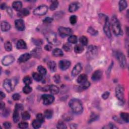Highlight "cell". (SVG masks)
Here are the masks:
<instances>
[{
  "mask_svg": "<svg viewBox=\"0 0 129 129\" xmlns=\"http://www.w3.org/2000/svg\"><path fill=\"white\" fill-rule=\"evenodd\" d=\"M80 41L82 46H86L88 43V39L85 36H82L80 38Z\"/></svg>",
  "mask_w": 129,
  "mask_h": 129,
  "instance_id": "cell-36",
  "label": "cell"
},
{
  "mask_svg": "<svg viewBox=\"0 0 129 129\" xmlns=\"http://www.w3.org/2000/svg\"><path fill=\"white\" fill-rule=\"evenodd\" d=\"M32 90V88L29 85H26L23 88V91L25 94H29Z\"/></svg>",
  "mask_w": 129,
  "mask_h": 129,
  "instance_id": "cell-44",
  "label": "cell"
},
{
  "mask_svg": "<svg viewBox=\"0 0 129 129\" xmlns=\"http://www.w3.org/2000/svg\"><path fill=\"white\" fill-rule=\"evenodd\" d=\"M87 31L89 33H90L91 35H93V36H95V35H97L98 34V31L96 30L95 29H94L91 27L88 28Z\"/></svg>",
  "mask_w": 129,
  "mask_h": 129,
  "instance_id": "cell-43",
  "label": "cell"
},
{
  "mask_svg": "<svg viewBox=\"0 0 129 129\" xmlns=\"http://www.w3.org/2000/svg\"><path fill=\"white\" fill-rule=\"evenodd\" d=\"M12 7L15 10L19 12L22 9V3L20 1H15L12 4Z\"/></svg>",
  "mask_w": 129,
  "mask_h": 129,
  "instance_id": "cell-21",
  "label": "cell"
},
{
  "mask_svg": "<svg viewBox=\"0 0 129 129\" xmlns=\"http://www.w3.org/2000/svg\"><path fill=\"white\" fill-rule=\"evenodd\" d=\"M110 95V93L108 91H106L105 92H104L103 94H102V98H103V99H108L109 96Z\"/></svg>",
  "mask_w": 129,
  "mask_h": 129,
  "instance_id": "cell-52",
  "label": "cell"
},
{
  "mask_svg": "<svg viewBox=\"0 0 129 129\" xmlns=\"http://www.w3.org/2000/svg\"><path fill=\"white\" fill-rule=\"evenodd\" d=\"M21 115L22 119L24 120V121L28 120L30 118V114L28 112H27V111H25V112L22 113Z\"/></svg>",
  "mask_w": 129,
  "mask_h": 129,
  "instance_id": "cell-39",
  "label": "cell"
},
{
  "mask_svg": "<svg viewBox=\"0 0 129 129\" xmlns=\"http://www.w3.org/2000/svg\"><path fill=\"white\" fill-rule=\"evenodd\" d=\"M17 48L18 50H23L27 48V45H26V42L22 39H20L18 41L16 44Z\"/></svg>",
  "mask_w": 129,
  "mask_h": 129,
  "instance_id": "cell-18",
  "label": "cell"
},
{
  "mask_svg": "<svg viewBox=\"0 0 129 129\" xmlns=\"http://www.w3.org/2000/svg\"><path fill=\"white\" fill-rule=\"evenodd\" d=\"M7 11L8 12V14L11 17H13V11H12V10L11 9V8H10V7L7 8Z\"/></svg>",
  "mask_w": 129,
  "mask_h": 129,
  "instance_id": "cell-59",
  "label": "cell"
},
{
  "mask_svg": "<svg viewBox=\"0 0 129 129\" xmlns=\"http://www.w3.org/2000/svg\"><path fill=\"white\" fill-rule=\"evenodd\" d=\"M90 86V83L89 82L87 81L85 83L81 84L80 86H78L77 90L79 91H82L86 89H87L88 87H89Z\"/></svg>",
  "mask_w": 129,
  "mask_h": 129,
  "instance_id": "cell-24",
  "label": "cell"
},
{
  "mask_svg": "<svg viewBox=\"0 0 129 129\" xmlns=\"http://www.w3.org/2000/svg\"><path fill=\"white\" fill-rule=\"evenodd\" d=\"M82 70V66L81 64L78 63L76 65L72 71V75L73 77L77 76Z\"/></svg>",
  "mask_w": 129,
  "mask_h": 129,
  "instance_id": "cell-14",
  "label": "cell"
},
{
  "mask_svg": "<svg viewBox=\"0 0 129 129\" xmlns=\"http://www.w3.org/2000/svg\"><path fill=\"white\" fill-rule=\"evenodd\" d=\"M15 61L14 57L11 55H8L3 57L2 60V63L4 66H8L10 65Z\"/></svg>",
  "mask_w": 129,
  "mask_h": 129,
  "instance_id": "cell-10",
  "label": "cell"
},
{
  "mask_svg": "<svg viewBox=\"0 0 129 129\" xmlns=\"http://www.w3.org/2000/svg\"><path fill=\"white\" fill-rule=\"evenodd\" d=\"M19 111L17 110L16 109H15L14 111V113H13V121L15 123H17L19 121L20 119V116H19Z\"/></svg>",
  "mask_w": 129,
  "mask_h": 129,
  "instance_id": "cell-30",
  "label": "cell"
},
{
  "mask_svg": "<svg viewBox=\"0 0 129 129\" xmlns=\"http://www.w3.org/2000/svg\"><path fill=\"white\" fill-rule=\"evenodd\" d=\"M69 105L73 113L76 114H80L82 113L83 110V104L81 101L79 99H71L69 102Z\"/></svg>",
  "mask_w": 129,
  "mask_h": 129,
  "instance_id": "cell-1",
  "label": "cell"
},
{
  "mask_svg": "<svg viewBox=\"0 0 129 129\" xmlns=\"http://www.w3.org/2000/svg\"><path fill=\"white\" fill-rule=\"evenodd\" d=\"M58 6H59L58 1H53L50 7V10L52 11H54L57 8V7H58Z\"/></svg>",
  "mask_w": 129,
  "mask_h": 129,
  "instance_id": "cell-41",
  "label": "cell"
},
{
  "mask_svg": "<svg viewBox=\"0 0 129 129\" xmlns=\"http://www.w3.org/2000/svg\"><path fill=\"white\" fill-rule=\"evenodd\" d=\"M3 126H4V127L5 128V129H10L11 128V124L10 123L8 122H5L4 124H3Z\"/></svg>",
  "mask_w": 129,
  "mask_h": 129,
  "instance_id": "cell-55",
  "label": "cell"
},
{
  "mask_svg": "<svg viewBox=\"0 0 129 129\" xmlns=\"http://www.w3.org/2000/svg\"><path fill=\"white\" fill-rule=\"evenodd\" d=\"M114 119L115 120V121H116V122H119V123H122V122H121V120H120V119L118 118V117H115L114 118Z\"/></svg>",
  "mask_w": 129,
  "mask_h": 129,
  "instance_id": "cell-64",
  "label": "cell"
},
{
  "mask_svg": "<svg viewBox=\"0 0 129 129\" xmlns=\"http://www.w3.org/2000/svg\"><path fill=\"white\" fill-rule=\"evenodd\" d=\"M15 27L19 31H23L25 30V26L24 21L22 19H17L15 21Z\"/></svg>",
  "mask_w": 129,
  "mask_h": 129,
  "instance_id": "cell-12",
  "label": "cell"
},
{
  "mask_svg": "<svg viewBox=\"0 0 129 129\" xmlns=\"http://www.w3.org/2000/svg\"><path fill=\"white\" fill-rule=\"evenodd\" d=\"M46 38L48 42L52 44H54V45H56L57 44V35L54 32H50L48 33L46 35Z\"/></svg>",
  "mask_w": 129,
  "mask_h": 129,
  "instance_id": "cell-8",
  "label": "cell"
},
{
  "mask_svg": "<svg viewBox=\"0 0 129 129\" xmlns=\"http://www.w3.org/2000/svg\"><path fill=\"white\" fill-rule=\"evenodd\" d=\"M53 19L51 17H46L43 20V23L46 24H50L52 22Z\"/></svg>",
  "mask_w": 129,
  "mask_h": 129,
  "instance_id": "cell-50",
  "label": "cell"
},
{
  "mask_svg": "<svg viewBox=\"0 0 129 129\" xmlns=\"http://www.w3.org/2000/svg\"><path fill=\"white\" fill-rule=\"evenodd\" d=\"M44 115L45 118L50 119L53 116V111L51 109H47L44 113Z\"/></svg>",
  "mask_w": 129,
  "mask_h": 129,
  "instance_id": "cell-33",
  "label": "cell"
},
{
  "mask_svg": "<svg viewBox=\"0 0 129 129\" xmlns=\"http://www.w3.org/2000/svg\"><path fill=\"white\" fill-rule=\"evenodd\" d=\"M77 21V17L75 15L71 16L70 18V22L72 25H75Z\"/></svg>",
  "mask_w": 129,
  "mask_h": 129,
  "instance_id": "cell-45",
  "label": "cell"
},
{
  "mask_svg": "<svg viewBox=\"0 0 129 129\" xmlns=\"http://www.w3.org/2000/svg\"><path fill=\"white\" fill-rule=\"evenodd\" d=\"M24 107L22 104H16L15 105V109H16L18 111H21L23 109Z\"/></svg>",
  "mask_w": 129,
  "mask_h": 129,
  "instance_id": "cell-51",
  "label": "cell"
},
{
  "mask_svg": "<svg viewBox=\"0 0 129 129\" xmlns=\"http://www.w3.org/2000/svg\"><path fill=\"white\" fill-rule=\"evenodd\" d=\"M18 127L20 129H26L28 127V124L26 122H21L19 124Z\"/></svg>",
  "mask_w": 129,
  "mask_h": 129,
  "instance_id": "cell-48",
  "label": "cell"
},
{
  "mask_svg": "<svg viewBox=\"0 0 129 129\" xmlns=\"http://www.w3.org/2000/svg\"><path fill=\"white\" fill-rule=\"evenodd\" d=\"M84 51V46L82 44H78L74 47V51L76 54H81Z\"/></svg>",
  "mask_w": 129,
  "mask_h": 129,
  "instance_id": "cell-29",
  "label": "cell"
},
{
  "mask_svg": "<svg viewBox=\"0 0 129 129\" xmlns=\"http://www.w3.org/2000/svg\"><path fill=\"white\" fill-rule=\"evenodd\" d=\"M0 96H1V97H1V100H2L3 99H4V98L5 97L6 95L3 92L1 91V92H0Z\"/></svg>",
  "mask_w": 129,
  "mask_h": 129,
  "instance_id": "cell-62",
  "label": "cell"
},
{
  "mask_svg": "<svg viewBox=\"0 0 129 129\" xmlns=\"http://www.w3.org/2000/svg\"><path fill=\"white\" fill-rule=\"evenodd\" d=\"M68 41L70 43L75 44L77 42V37L76 35H71L68 38Z\"/></svg>",
  "mask_w": 129,
  "mask_h": 129,
  "instance_id": "cell-35",
  "label": "cell"
},
{
  "mask_svg": "<svg viewBox=\"0 0 129 129\" xmlns=\"http://www.w3.org/2000/svg\"><path fill=\"white\" fill-rule=\"evenodd\" d=\"M47 66L52 72H55L57 70V64L54 61L49 62L47 64Z\"/></svg>",
  "mask_w": 129,
  "mask_h": 129,
  "instance_id": "cell-28",
  "label": "cell"
},
{
  "mask_svg": "<svg viewBox=\"0 0 129 129\" xmlns=\"http://www.w3.org/2000/svg\"><path fill=\"white\" fill-rule=\"evenodd\" d=\"M57 129H67V127L66 125L65 124V123L63 122H59L58 123V124H57Z\"/></svg>",
  "mask_w": 129,
  "mask_h": 129,
  "instance_id": "cell-47",
  "label": "cell"
},
{
  "mask_svg": "<svg viewBox=\"0 0 129 129\" xmlns=\"http://www.w3.org/2000/svg\"><path fill=\"white\" fill-rule=\"evenodd\" d=\"M44 48H45V50L47 51H50L52 50V47L50 45H49V44H47V45H46L44 46Z\"/></svg>",
  "mask_w": 129,
  "mask_h": 129,
  "instance_id": "cell-60",
  "label": "cell"
},
{
  "mask_svg": "<svg viewBox=\"0 0 129 129\" xmlns=\"http://www.w3.org/2000/svg\"><path fill=\"white\" fill-rule=\"evenodd\" d=\"M36 119L41 123H43L45 119V117L41 114H38L36 115Z\"/></svg>",
  "mask_w": 129,
  "mask_h": 129,
  "instance_id": "cell-46",
  "label": "cell"
},
{
  "mask_svg": "<svg viewBox=\"0 0 129 129\" xmlns=\"http://www.w3.org/2000/svg\"><path fill=\"white\" fill-rule=\"evenodd\" d=\"M33 42L35 44V45H37V46H40L42 44V41H41V40L40 41V40L35 39V41H33Z\"/></svg>",
  "mask_w": 129,
  "mask_h": 129,
  "instance_id": "cell-58",
  "label": "cell"
},
{
  "mask_svg": "<svg viewBox=\"0 0 129 129\" xmlns=\"http://www.w3.org/2000/svg\"><path fill=\"white\" fill-rule=\"evenodd\" d=\"M59 35L62 37H65L68 36H71L73 33V31L70 28L60 27L58 30Z\"/></svg>",
  "mask_w": 129,
  "mask_h": 129,
  "instance_id": "cell-4",
  "label": "cell"
},
{
  "mask_svg": "<svg viewBox=\"0 0 129 129\" xmlns=\"http://www.w3.org/2000/svg\"><path fill=\"white\" fill-rule=\"evenodd\" d=\"M103 31L106 36H108V37L110 38L112 37V34H111L110 29V22L108 17H106L105 23L103 27Z\"/></svg>",
  "mask_w": 129,
  "mask_h": 129,
  "instance_id": "cell-9",
  "label": "cell"
},
{
  "mask_svg": "<svg viewBox=\"0 0 129 129\" xmlns=\"http://www.w3.org/2000/svg\"><path fill=\"white\" fill-rule=\"evenodd\" d=\"M6 7H7V6H6V3H3L1 4V9L2 10L5 9L6 8Z\"/></svg>",
  "mask_w": 129,
  "mask_h": 129,
  "instance_id": "cell-63",
  "label": "cell"
},
{
  "mask_svg": "<svg viewBox=\"0 0 129 129\" xmlns=\"http://www.w3.org/2000/svg\"><path fill=\"white\" fill-rule=\"evenodd\" d=\"M120 117L124 122L128 123L129 121V115L127 113H121L120 114Z\"/></svg>",
  "mask_w": 129,
  "mask_h": 129,
  "instance_id": "cell-31",
  "label": "cell"
},
{
  "mask_svg": "<svg viewBox=\"0 0 129 129\" xmlns=\"http://www.w3.org/2000/svg\"><path fill=\"white\" fill-rule=\"evenodd\" d=\"M54 79L56 83H59L60 82V76L59 75H56L54 76Z\"/></svg>",
  "mask_w": 129,
  "mask_h": 129,
  "instance_id": "cell-56",
  "label": "cell"
},
{
  "mask_svg": "<svg viewBox=\"0 0 129 129\" xmlns=\"http://www.w3.org/2000/svg\"><path fill=\"white\" fill-rule=\"evenodd\" d=\"M103 128H105V129H117L118 127L115 126L114 124L110 123L109 124H108V125L103 127Z\"/></svg>",
  "mask_w": 129,
  "mask_h": 129,
  "instance_id": "cell-53",
  "label": "cell"
},
{
  "mask_svg": "<svg viewBox=\"0 0 129 129\" xmlns=\"http://www.w3.org/2000/svg\"><path fill=\"white\" fill-rule=\"evenodd\" d=\"M3 87L8 92H11L13 90V86L11 80L6 79L4 81Z\"/></svg>",
  "mask_w": 129,
  "mask_h": 129,
  "instance_id": "cell-11",
  "label": "cell"
},
{
  "mask_svg": "<svg viewBox=\"0 0 129 129\" xmlns=\"http://www.w3.org/2000/svg\"><path fill=\"white\" fill-rule=\"evenodd\" d=\"M1 27L3 31H8L11 28L10 24L7 22L2 21L1 23Z\"/></svg>",
  "mask_w": 129,
  "mask_h": 129,
  "instance_id": "cell-19",
  "label": "cell"
},
{
  "mask_svg": "<svg viewBox=\"0 0 129 129\" xmlns=\"http://www.w3.org/2000/svg\"><path fill=\"white\" fill-rule=\"evenodd\" d=\"M52 55L55 57H62L64 55V54H63V51H62L61 49L59 48H57L53 50Z\"/></svg>",
  "mask_w": 129,
  "mask_h": 129,
  "instance_id": "cell-25",
  "label": "cell"
},
{
  "mask_svg": "<svg viewBox=\"0 0 129 129\" xmlns=\"http://www.w3.org/2000/svg\"><path fill=\"white\" fill-rule=\"evenodd\" d=\"M117 56L120 66L122 68H125L127 66V61L125 56L124 55L123 52H119L117 53Z\"/></svg>",
  "mask_w": 129,
  "mask_h": 129,
  "instance_id": "cell-6",
  "label": "cell"
},
{
  "mask_svg": "<svg viewBox=\"0 0 129 129\" xmlns=\"http://www.w3.org/2000/svg\"><path fill=\"white\" fill-rule=\"evenodd\" d=\"M5 104L4 102H3L2 100L1 101V104H0V108H1V110H3V109H5Z\"/></svg>",
  "mask_w": 129,
  "mask_h": 129,
  "instance_id": "cell-61",
  "label": "cell"
},
{
  "mask_svg": "<svg viewBox=\"0 0 129 129\" xmlns=\"http://www.w3.org/2000/svg\"><path fill=\"white\" fill-rule=\"evenodd\" d=\"M71 66V62L66 60H61L59 62V67L63 71L67 70Z\"/></svg>",
  "mask_w": 129,
  "mask_h": 129,
  "instance_id": "cell-13",
  "label": "cell"
},
{
  "mask_svg": "<svg viewBox=\"0 0 129 129\" xmlns=\"http://www.w3.org/2000/svg\"><path fill=\"white\" fill-rule=\"evenodd\" d=\"M98 118V116L97 114H92L90 116V119H89V122H92L95 121L96 119H97Z\"/></svg>",
  "mask_w": 129,
  "mask_h": 129,
  "instance_id": "cell-49",
  "label": "cell"
},
{
  "mask_svg": "<svg viewBox=\"0 0 129 129\" xmlns=\"http://www.w3.org/2000/svg\"><path fill=\"white\" fill-rule=\"evenodd\" d=\"M37 70H38V72H39V73L41 74L42 76L46 75V72H47L46 69L42 66H39L37 68Z\"/></svg>",
  "mask_w": 129,
  "mask_h": 129,
  "instance_id": "cell-37",
  "label": "cell"
},
{
  "mask_svg": "<svg viewBox=\"0 0 129 129\" xmlns=\"http://www.w3.org/2000/svg\"><path fill=\"white\" fill-rule=\"evenodd\" d=\"M42 123H41L40 121H39L38 120L36 119H34V121L32 122V125L33 128L34 129H39L41 127Z\"/></svg>",
  "mask_w": 129,
  "mask_h": 129,
  "instance_id": "cell-34",
  "label": "cell"
},
{
  "mask_svg": "<svg viewBox=\"0 0 129 129\" xmlns=\"http://www.w3.org/2000/svg\"><path fill=\"white\" fill-rule=\"evenodd\" d=\"M4 47L5 50L7 52H10L12 50V46L11 43L10 41H6L4 44Z\"/></svg>",
  "mask_w": 129,
  "mask_h": 129,
  "instance_id": "cell-38",
  "label": "cell"
},
{
  "mask_svg": "<svg viewBox=\"0 0 129 129\" xmlns=\"http://www.w3.org/2000/svg\"><path fill=\"white\" fill-rule=\"evenodd\" d=\"M48 91L52 94H57L59 92V88L58 87L55 85H49Z\"/></svg>",
  "mask_w": 129,
  "mask_h": 129,
  "instance_id": "cell-20",
  "label": "cell"
},
{
  "mask_svg": "<svg viewBox=\"0 0 129 129\" xmlns=\"http://www.w3.org/2000/svg\"><path fill=\"white\" fill-rule=\"evenodd\" d=\"M31 57V55L29 54H24L22 55L19 57L18 61V62L21 63H24V62H27L28 61Z\"/></svg>",
  "mask_w": 129,
  "mask_h": 129,
  "instance_id": "cell-16",
  "label": "cell"
},
{
  "mask_svg": "<svg viewBox=\"0 0 129 129\" xmlns=\"http://www.w3.org/2000/svg\"><path fill=\"white\" fill-rule=\"evenodd\" d=\"M32 77L36 81L39 82L41 81V80L42 79V75L39 73L34 72L32 74Z\"/></svg>",
  "mask_w": 129,
  "mask_h": 129,
  "instance_id": "cell-32",
  "label": "cell"
},
{
  "mask_svg": "<svg viewBox=\"0 0 129 129\" xmlns=\"http://www.w3.org/2000/svg\"><path fill=\"white\" fill-rule=\"evenodd\" d=\"M3 110V112L2 113V115L4 117H7L8 115H9V110L7 109H4Z\"/></svg>",
  "mask_w": 129,
  "mask_h": 129,
  "instance_id": "cell-57",
  "label": "cell"
},
{
  "mask_svg": "<svg viewBox=\"0 0 129 129\" xmlns=\"http://www.w3.org/2000/svg\"><path fill=\"white\" fill-rule=\"evenodd\" d=\"M102 76V72L101 70H98L95 71L92 75L91 79L93 81H96L100 79Z\"/></svg>",
  "mask_w": 129,
  "mask_h": 129,
  "instance_id": "cell-15",
  "label": "cell"
},
{
  "mask_svg": "<svg viewBox=\"0 0 129 129\" xmlns=\"http://www.w3.org/2000/svg\"><path fill=\"white\" fill-rule=\"evenodd\" d=\"M124 88L122 85H119L115 88V95L119 100L123 103L125 102L124 97Z\"/></svg>",
  "mask_w": 129,
  "mask_h": 129,
  "instance_id": "cell-3",
  "label": "cell"
},
{
  "mask_svg": "<svg viewBox=\"0 0 129 129\" xmlns=\"http://www.w3.org/2000/svg\"><path fill=\"white\" fill-rule=\"evenodd\" d=\"M30 12L27 9H21L18 13V16L19 17L23 18L24 17H26L29 15Z\"/></svg>",
  "mask_w": 129,
  "mask_h": 129,
  "instance_id": "cell-23",
  "label": "cell"
},
{
  "mask_svg": "<svg viewBox=\"0 0 129 129\" xmlns=\"http://www.w3.org/2000/svg\"><path fill=\"white\" fill-rule=\"evenodd\" d=\"M20 95L18 93H15L13 94L12 98L14 100H18L20 98Z\"/></svg>",
  "mask_w": 129,
  "mask_h": 129,
  "instance_id": "cell-54",
  "label": "cell"
},
{
  "mask_svg": "<svg viewBox=\"0 0 129 129\" xmlns=\"http://www.w3.org/2000/svg\"><path fill=\"white\" fill-rule=\"evenodd\" d=\"M119 10L120 11L122 12L124 10H125L127 8L128 4L127 1L122 0V1H120L119 2Z\"/></svg>",
  "mask_w": 129,
  "mask_h": 129,
  "instance_id": "cell-26",
  "label": "cell"
},
{
  "mask_svg": "<svg viewBox=\"0 0 129 129\" xmlns=\"http://www.w3.org/2000/svg\"><path fill=\"white\" fill-rule=\"evenodd\" d=\"M111 25H112V30L114 33L118 36L122 33V29L119 22L116 16H114L111 19Z\"/></svg>",
  "mask_w": 129,
  "mask_h": 129,
  "instance_id": "cell-2",
  "label": "cell"
},
{
  "mask_svg": "<svg viewBox=\"0 0 129 129\" xmlns=\"http://www.w3.org/2000/svg\"><path fill=\"white\" fill-rule=\"evenodd\" d=\"M79 8V4L77 2L71 3L69 7V11L70 13H73L76 11Z\"/></svg>",
  "mask_w": 129,
  "mask_h": 129,
  "instance_id": "cell-17",
  "label": "cell"
},
{
  "mask_svg": "<svg viewBox=\"0 0 129 129\" xmlns=\"http://www.w3.org/2000/svg\"><path fill=\"white\" fill-rule=\"evenodd\" d=\"M41 98L43 100V104L46 105L52 103L55 100V97L52 95L44 94L42 95Z\"/></svg>",
  "mask_w": 129,
  "mask_h": 129,
  "instance_id": "cell-7",
  "label": "cell"
},
{
  "mask_svg": "<svg viewBox=\"0 0 129 129\" xmlns=\"http://www.w3.org/2000/svg\"><path fill=\"white\" fill-rule=\"evenodd\" d=\"M87 79H88L87 76L86 74H81L79 76L77 79V81L79 84H82L83 83H85L86 82H87Z\"/></svg>",
  "mask_w": 129,
  "mask_h": 129,
  "instance_id": "cell-22",
  "label": "cell"
},
{
  "mask_svg": "<svg viewBox=\"0 0 129 129\" xmlns=\"http://www.w3.org/2000/svg\"><path fill=\"white\" fill-rule=\"evenodd\" d=\"M23 82L26 85H29L32 83V80L29 76H26L23 78Z\"/></svg>",
  "mask_w": 129,
  "mask_h": 129,
  "instance_id": "cell-42",
  "label": "cell"
},
{
  "mask_svg": "<svg viewBox=\"0 0 129 129\" xmlns=\"http://www.w3.org/2000/svg\"><path fill=\"white\" fill-rule=\"evenodd\" d=\"M48 8L46 5H41L37 7L33 11L34 14L37 16H42L46 14Z\"/></svg>",
  "mask_w": 129,
  "mask_h": 129,
  "instance_id": "cell-5",
  "label": "cell"
},
{
  "mask_svg": "<svg viewBox=\"0 0 129 129\" xmlns=\"http://www.w3.org/2000/svg\"><path fill=\"white\" fill-rule=\"evenodd\" d=\"M63 48L64 49V50L67 52H69L71 51L72 49V46L69 43H66L65 44H64V46H63Z\"/></svg>",
  "mask_w": 129,
  "mask_h": 129,
  "instance_id": "cell-40",
  "label": "cell"
},
{
  "mask_svg": "<svg viewBox=\"0 0 129 129\" xmlns=\"http://www.w3.org/2000/svg\"><path fill=\"white\" fill-rule=\"evenodd\" d=\"M41 52L42 51L41 49L36 48L31 52V55L34 57H41Z\"/></svg>",
  "mask_w": 129,
  "mask_h": 129,
  "instance_id": "cell-27",
  "label": "cell"
}]
</instances>
